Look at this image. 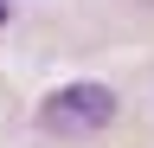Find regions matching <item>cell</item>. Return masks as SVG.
I'll return each mask as SVG.
<instances>
[{"label":"cell","mask_w":154,"mask_h":148,"mask_svg":"<svg viewBox=\"0 0 154 148\" xmlns=\"http://www.w3.org/2000/svg\"><path fill=\"white\" fill-rule=\"evenodd\" d=\"M103 122H116L109 84H64L38 103V129H51V135H96Z\"/></svg>","instance_id":"obj_1"},{"label":"cell","mask_w":154,"mask_h":148,"mask_svg":"<svg viewBox=\"0 0 154 148\" xmlns=\"http://www.w3.org/2000/svg\"><path fill=\"white\" fill-rule=\"evenodd\" d=\"M7 20H13V7H7V0H0V26H7Z\"/></svg>","instance_id":"obj_2"}]
</instances>
